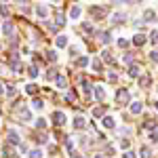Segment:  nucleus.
Segmentation results:
<instances>
[{
  "label": "nucleus",
  "instance_id": "obj_1",
  "mask_svg": "<svg viewBox=\"0 0 158 158\" xmlns=\"http://www.w3.org/2000/svg\"><path fill=\"white\" fill-rule=\"evenodd\" d=\"M53 120H55V124H57V127L65 124V114H63V112H55V114H53Z\"/></svg>",
  "mask_w": 158,
  "mask_h": 158
},
{
  "label": "nucleus",
  "instance_id": "obj_2",
  "mask_svg": "<svg viewBox=\"0 0 158 158\" xmlns=\"http://www.w3.org/2000/svg\"><path fill=\"white\" fill-rule=\"evenodd\" d=\"M21 141H19V135L15 133V131H9V146H19Z\"/></svg>",
  "mask_w": 158,
  "mask_h": 158
},
{
  "label": "nucleus",
  "instance_id": "obj_3",
  "mask_svg": "<svg viewBox=\"0 0 158 158\" xmlns=\"http://www.w3.org/2000/svg\"><path fill=\"white\" fill-rule=\"evenodd\" d=\"M116 99H118V103H127V101H129V91L120 89V91H118V95H116Z\"/></svg>",
  "mask_w": 158,
  "mask_h": 158
},
{
  "label": "nucleus",
  "instance_id": "obj_4",
  "mask_svg": "<svg viewBox=\"0 0 158 158\" xmlns=\"http://www.w3.org/2000/svg\"><path fill=\"white\" fill-rule=\"evenodd\" d=\"M2 32H4L9 38L15 36V34H13V23H11V21H4V23H2Z\"/></svg>",
  "mask_w": 158,
  "mask_h": 158
},
{
  "label": "nucleus",
  "instance_id": "obj_5",
  "mask_svg": "<svg viewBox=\"0 0 158 158\" xmlns=\"http://www.w3.org/2000/svg\"><path fill=\"white\" fill-rule=\"evenodd\" d=\"M72 124H74V129H85V124H86V122H85V118H82V116H76Z\"/></svg>",
  "mask_w": 158,
  "mask_h": 158
},
{
  "label": "nucleus",
  "instance_id": "obj_6",
  "mask_svg": "<svg viewBox=\"0 0 158 158\" xmlns=\"http://www.w3.org/2000/svg\"><path fill=\"white\" fill-rule=\"evenodd\" d=\"M133 44L135 47H143V44H146V36H143V34H137V36L133 38Z\"/></svg>",
  "mask_w": 158,
  "mask_h": 158
},
{
  "label": "nucleus",
  "instance_id": "obj_7",
  "mask_svg": "<svg viewBox=\"0 0 158 158\" xmlns=\"http://www.w3.org/2000/svg\"><path fill=\"white\" fill-rule=\"evenodd\" d=\"M101 124H103V127H106V129H114V127H116V122H114V118H112V116H106V118H103V122H101Z\"/></svg>",
  "mask_w": 158,
  "mask_h": 158
},
{
  "label": "nucleus",
  "instance_id": "obj_8",
  "mask_svg": "<svg viewBox=\"0 0 158 158\" xmlns=\"http://www.w3.org/2000/svg\"><path fill=\"white\" fill-rule=\"evenodd\" d=\"M91 15H93V17H103L106 11H103L101 6H91Z\"/></svg>",
  "mask_w": 158,
  "mask_h": 158
},
{
  "label": "nucleus",
  "instance_id": "obj_9",
  "mask_svg": "<svg viewBox=\"0 0 158 158\" xmlns=\"http://www.w3.org/2000/svg\"><path fill=\"white\" fill-rule=\"evenodd\" d=\"M36 15L38 17H47L49 15V9L47 6H36Z\"/></svg>",
  "mask_w": 158,
  "mask_h": 158
},
{
  "label": "nucleus",
  "instance_id": "obj_10",
  "mask_svg": "<svg viewBox=\"0 0 158 158\" xmlns=\"http://www.w3.org/2000/svg\"><path fill=\"white\" fill-rule=\"evenodd\" d=\"M141 108H143V106H141V101H135V103H131V112H133V114H139V112H141Z\"/></svg>",
  "mask_w": 158,
  "mask_h": 158
},
{
  "label": "nucleus",
  "instance_id": "obj_11",
  "mask_svg": "<svg viewBox=\"0 0 158 158\" xmlns=\"http://www.w3.org/2000/svg\"><path fill=\"white\" fill-rule=\"evenodd\" d=\"M70 17H72V19H78V17H80V6H72V9H70Z\"/></svg>",
  "mask_w": 158,
  "mask_h": 158
},
{
  "label": "nucleus",
  "instance_id": "obj_12",
  "mask_svg": "<svg viewBox=\"0 0 158 158\" xmlns=\"http://www.w3.org/2000/svg\"><path fill=\"white\" fill-rule=\"evenodd\" d=\"M32 106H34L36 110H42V108H44V101H42L40 97H34V101H32Z\"/></svg>",
  "mask_w": 158,
  "mask_h": 158
},
{
  "label": "nucleus",
  "instance_id": "obj_13",
  "mask_svg": "<svg viewBox=\"0 0 158 158\" xmlns=\"http://www.w3.org/2000/svg\"><path fill=\"white\" fill-rule=\"evenodd\" d=\"M143 19H146V21H154V19H156V13L154 11H146L143 13Z\"/></svg>",
  "mask_w": 158,
  "mask_h": 158
},
{
  "label": "nucleus",
  "instance_id": "obj_14",
  "mask_svg": "<svg viewBox=\"0 0 158 158\" xmlns=\"http://www.w3.org/2000/svg\"><path fill=\"white\" fill-rule=\"evenodd\" d=\"M95 97H97V99H103V97H106V91H103V86H95Z\"/></svg>",
  "mask_w": 158,
  "mask_h": 158
},
{
  "label": "nucleus",
  "instance_id": "obj_15",
  "mask_svg": "<svg viewBox=\"0 0 158 158\" xmlns=\"http://www.w3.org/2000/svg\"><path fill=\"white\" fill-rule=\"evenodd\" d=\"M2 154H4V156H15V152H13L11 146H4V148H2Z\"/></svg>",
  "mask_w": 158,
  "mask_h": 158
},
{
  "label": "nucleus",
  "instance_id": "obj_16",
  "mask_svg": "<svg viewBox=\"0 0 158 158\" xmlns=\"http://www.w3.org/2000/svg\"><path fill=\"white\" fill-rule=\"evenodd\" d=\"M27 74H30V78H36V76H38V68H36V65H30Z\"/></svg>",
  "mask_w": 158,
  "mask_h": 158
},
{
  "label": "nucleus",
  "instance_id": "obj_17",
  "mask_svg": "<svg viewBox=\"0 0 158 158\" xmlns=\"http://www.w3.org/2000/svg\"><path fill=\"white\" fill-rule=\"evenodd\" d=\"M55 42H57V47H65V44H68V40H65V36H57V40H55Z\"/></svg>",
  "mask_w": 158,
  "mask_h": 158
},
{
  "label": "nucleus",
  "instance_id": "obj_18",
  "mask_svg": "<svg viewBox=\"0 0 158 158\" xmlns=\"http://www.w3.org/2000/svg\"><path fill=\"white\" fill-rule=\"evenodd\" d=\"M55 80H57V86H59V89H65V85H68V82H65V78H63V76H57Z\"/></svg>",
  "mask_w": 158,
  "mask_h": 158
},
{
  "label": "nucleus",
  "instance_id": "obj_19",
  "mask_svg": "<svg viewBox=\"0 0 158 158\" xmlns=\"http://www.w3.org/2000/svg\"><path fill=\"white\" fill-rule=\"evenodd\" d=\"M129 76H139V68H137V65H131V68H129Z\"/></svg>",
  "mask_w": 158,
  "mask_h": 158
},
{
  "label": "nucleus",
  "instance_id": "obj_20",
  "mask_svg": "<svg viewBox=\"0 0 158 158\" xmlns=\"http://www.w3.org/2000/svg\"><path fill=\"white\" fill-rule=\"evenodd\" d=\"M25 91H27V93H30V95H36L38 86H36V85H27V86H25Z\"/></svg>",
  "mask_w": 158,
  "mask_h": 158
},
{
  "label": "nucleus",
  "instance_id": "obj_21",
  "mask_svg": "<svg viewBox=\"0 0 158 158\" xmlns=\"http://www.w3.org/2000/svg\"><path fill=\"white\" fill-rule=\"evenodd\" d=\"M30 156H32V158H42L44 154H42V150H32V152H30Z\"/></svg>",
  "mask_w": 158,
  "mask_h": 158
},
{
  "label": "nucleus",
  "instance_id": "obj_22",
  "mask_svg": "<svg viewBox=\"0 0 158 158\" xmlns=\"http://www.w3.org/2000/svg\"><path fill=\"white\" fill-rule=\"evenodd\" d=\"M99 36H101V40H103V42H110V40H112V34H110V32H101Z\"/></svg>",
  "mask_w": 158,
  "mask_h": 158
},
{
  "label": "nucleus",
  "instance_id": "obj_23",
  "mask_svg": "<svg viewBox=\"0 0 158 158\" xmlns=\"http://www.w3.org/2000/svg\"><path fill=\"white\" fill-rule=\"evenodd\" d=\"M112 19H114V23H122V19H124V15H122V13H116V15H114Z\"/></svg>",
  "mask_w": 158,
  "mask_h": 158
},
{
  "label": "nucleus",
  "instance_id": "obj_24",
  "mask_svg": "<svg viewBox=\"0 0 158 158\" xmlns=\"http://www.w3.org/2000/svg\"><path fill=\"white\" fill-rule=\"evenodd\" d=\"M21 118H23V120H30V118H32V114H30V110H21Z\"/></svg>",
  "mask_w": 158,
  "mask_h": 158
},
{
  "label": "nucleus",
  "instance_id": "obj_25",
  "mask_svg": "<svg viewBox=\"0 0 158 158\" xmlns=\"http://www.w3.org/2000/svg\"><path fill=\"white\" fill-rule=\"evenodd\" d=\"M15 93H17V91H15V86H13V85L6 86V95H9V97H15Z\"/></svg>",
  "mask_w": 158,
  "mask_h": 158
},
{
  "label": "nucleus",
  "instance_id": "obj_26",
  "mask_svg": "<svg viewBox=\"0 0 158 158\" xmlns=\"http://www.w3.org/2000/svg\"><path fill=\"white\" fill-rule=\"evenodd\" d=\"M91 63H93V70H95V72H99V70H101V61H99V59H93Z\"/></svg>",
  "mask_w": 158,
  "mask_h": 158
},
{
  "label": "nucleus",
  "instance_id": "obj_27",
  "mask_svg": "<svg viewBox=\"0 0 158 158\" xmlns=\"http://www.w3.org/2000/svg\"><path fill=\"white\" fill-rule=\"evenodd\" d=\"M139 85H141V86H148V85H150V78H148V76H141V78H139Z\"/></svg>",
  "mask_w": 158,
  "mask_h": 158
},
{
  "label": "nucleus",
  "instance_id": "obj_28",
  "mask_svg": "<svg viewBox=\"0 0 158 158\" xmlns=\"http://www.w3.org/2000/svg\"><path fill=\"white\" fill-rule=\"evenodd\" d=\"M36 127H38V129H44V127H47V120H44V118H38V120H36Z\"/></svg>",
  "mask_w": 158,
  "mask_h": 158
},
{
  "label": "nucleus",
  "instance_id": "obj_29",
  "mask_svg": "<svg viewBox=\"0 0 158 158\" xmlns=\"http://www.w3.org/2000/svg\"><path fill=\"white\" fill-rule=\"evenodd\" d=\"M89 63V57H78V61H76V65H86Z\"/></svg>",
  "mask_w": 158,
  "mask_h": 158
},
{
  "label": "nucleus",
  "instance_id": "obj_30",
  "mask_svg": "<svg viewBox=\"0 0 158 158\" xmlns=\"http://www.w3.org/2000/svg\"><path fill=\"white\" fill-rule=\"evenodd\" d=\"M141 158H150V148H141Z\"/></svg>",
  "mask_w": 158,
  "mask_h": 158
},
{
  "label": "nucleus",
  "instance_id": "obj_31",
  "mask_svg": "<svg viewBox=\"0 0 158 158\" xmlns=\"http://www.w3.org/2000/svg\"><path fill=\"white\" fill-rule=\"evenodd\" d=\"M47 55H49V61H55V59H57V51H49Z\"/></svg>",
  "mask_w": 158,
  "mask_h": 158
},
{
  "label": "nucleus",
  "instance_id": "obj_32",
  "mask_svg": "<svg viewBox=\"0 0 158 158\" xmlns=\"http://www.w3.org/2000/svg\"><path fill=\"white\" fill-rule=\"evenodd\" d=\"M118 47H122V49H124V47H129V40H124V38H120V40H118Z\"/></svg>",
  "mask_w": 158,
  "mask_h": 158
},
{
  "label": "nucleus",
  "instance_id": "obj_33",
  "mask_svg": "<svg viewBox=\"0 0 158 158\" xmlns=\"http://www.w3.org/2000/svg\"><path fill=\"white\" fill-rule=\"evenodd\" d=\"M0 15H9V6H4V4H0Z\"/></svg>",
  "mask_w": 158,
  "mask_h": 158
},
{
  "label": "nucleus",
  "instance_id": "obj_34",
  "mask_svg": "<svg viewBox=\"0 0 158 158\" xmlns=\"http://www.w3.org/2000/svg\"><path fill=\"white\" fill-rule=\"evenodd\" d=\"M129 146H131V141H129V139H122V141H120V148H122V150H124V148H129Z\"/></svg>",
  "mask_w": 158,
  "mask_h": 158
},
{
  "label": "nucleus",
  "instance_id": "obj_35",
  "mask_svg": "<svg viewBox=\"0 0 158 158\" xmlns=\"http://www.w3.org/2000/svg\"><path fill=\"white\" fill-rule=\"evenodd\" d=\"M82 27H85V32H91L93 34V25L91 23H82Z\"/></svg>",
  "mask_w": 158,
  "mask_h": 158
},
{
  "label": "nucleus",
  "instance_id": "obj_36",
  "mask_svg": "<svg viewBox=\"0 0 158 158\" xmlns=\"http://www.w3.org/2000/svg\"><path fill=\"white\" fill-rule=\"evenodd\" d=\"M124 61L131 63V61H133V55H131V53H124Z\"/></svg>",
  "mask_w": 158,
  "mask_h": 158
},
{
  "label": "nucleus",
  "instance_id": "obj_37",
  "mask_svg": "<svg viewBox=\"0 0 158 158\" xmlns=\"http://www.w3.org/2000/svg\"><path fill=\"white\" fill-rule=\"evenodd\" d=\"M36 141H38V143H47V137H44V135H40Z\"/></svg>",
  "mask_w": 158,
  "mask_h": 158
},
{
  "label": "nucleus",
  "instance_id": "obj_38",
  "mask_svg": "<svg viewBox=\"0 0 158 158\" xmlns=\"http://www.w3.org/2000/svg\"><path fill=\"white\" fill-rule=\"evenodd\" d=\"M93 114H95V116H101V114H103V108H97L95 112H93Z\"/></svg>",
  "mask_w": 158,
  "mask_h": 158
},
{
  "label": "nucleus",
  "instance_id": "obj_39",
  "mask_svg": "<svg viewBox=\"0 0 158 158\" xmlns=\"http://www.w3.org/2000/svg\"><path fill=\"white\" fill-rule=\"evenodd\" d=\"M150 139H152V141H158V133H152V135H150Z\"/></svg>",
  "mask_w": 158,
  "mask_h": 158
},
{
  "label": "nucleus",
  "instance_id": "obj_40",
  "mask_svg": "<svg viewBox=\"0 0 158 158\" xmlns=\"http://www.w3.org/2000/svg\"><path fill=\"white\" fill-rule=\"evenodd\" d=\"M150 55H152V61H158V53H156V51H154V53H150Z\"/></svg>",
  "mask_w": 158,
  "mask_h": 158
},
{
  "label": "nucleus",
  "instance_id": "obj_41",
  "mask_svg": "<svg viewBox=\"0 0 158 158\" xmlns=\"http://www.w3.org/2000/svg\"><path fill=\"white\" fill-rule=\"evenodd\" d=\"M152 42H158V32H154V34H152Z\"/></svg>",
  "mask_w": 158,
  "mask_h": 158
},
{
  "label": "nucleus",
  "instance_id": "obj_42",
  "mask_svg": "<svg viewBox=\"0 0 158 158\" xmlns=\"http://www.w3.org/2000/svg\"><path fill=\"white\" fill-rule=\"evenodd\" d=\"M122 158H135V154H133V152H127V154H124Z\"/></svg>",
  "mask_w": 158,
  "mask_h": 158
},
{
  "label": "nucleus",
  "instance_id": "obj_43",
  "mask_svg": "<svg viewBox=\"0 0 158 158\" xmlns=\"http://www.w3.org/2000/svg\"><path fill=\"white\" fill-rule=\"evenodd\" d=\"M0 93H2V85H0Z\"/></svg>",
  "mask_w": 158,
  "mask_h": 158
},
{
  "label": "nucleus",
  "instance_id": "obj_44",
  "mask_svg": "<svg viewBox=\"0 0 158 158\" xmlns=\"http://www.w3.org/2000/svg\"><path fill=\"white\" fill-rule=\"evenodd\" d=\"M95 158H103V156H95Z\"/></svg>",
  "mask_w": 158,
  "mask_h": 158
},
{
  "label": "nucleus",
  "instance_id": "obj_45",
  "mask_svg": "<svg viewBox=\"0 0 158 158\" xmlns=\"http://www.w3.org/2000/svg\"><path fill=\"white\" fill-rule=\"evenodd\" d=\"M156 110H158V101H156Z\"/></svg>",
  "mask_w": 158,
  "mask_h": 158
},
{
  "label": "nucleus",
  "instance_id": "obj_46",
  "mask_svg": "<svg viewBox=\"0 0 158 158\" xmlns=\"http://www.w3.org/2000/svg\"><path fill=\"white\" fill-rule=\"evenodd\" d=\"M0 49H2V44H0Z\"/></svg>",
  "mask_w": 158,
  "mask_h": 158
}]
</instances>
